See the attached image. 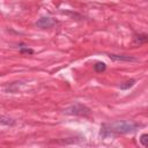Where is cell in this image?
Returning a JSON list of instances; mask_svg holds the SVG:
<instances>
[{
    "label": "cell",
    "instance_id": "4",
    "mask_svg": "<svg viewBox=\"0 0 148 148\" xmlns=\"http://www.w3.org/2000/svg\"><path fill=\"white\" fill-rule=\"evenodd\" d=\"M110 59L114 61H135L136 58L131 57V56H124V54H109Z\"/></svg>",
    "mask_w": 148,
    "mask_h": 148
},
{
    "label": "cell",
    "instance_id": "2",
    "mask_svg": "<svg viewBox=\"0 0 148 148\" xmlns=\"http://www.w3.org/2000/svg\"><path fill=\"white\" fill-rule=\"evenodd\" d=\"M66 113L69 114H76V116H88L90 114V110L81 104H76L74 106H71L66 110Z\"/></svg>",
    "mask_w": 148,
    "mask_h": 148
},
{
    "label": "cell",
    "instance_id": "6",
    "mask_svg": "<svg viewBox=\"0 0 148 148\" xmlns=\"http://www.w3.org/2000/svg\"><path fill=\"white\" fill-rule=\"evenodd\" d=\"M105 68H106V65H105L104 62H102V61H98V62H96V64L94 65V69H95L97 73H102V72H104Z\"/></svg>",
    "mask_w": 148,
    "mask_h": 148
},
{
    "label": "cell",
    "instance_id": "1",
    "mask_svg": "<svg viewBox=\"0 0 148 148\" xmlns=\"http://www.w3.org/2000/svg\"><path fill=\"white\" fill-rule=\"evenodd\" d=\"M139 127V124L133 123V121H128V120H119L116 123H112L110 125H108V131L109 133H116V134H125V133H130L135 131Z\"/></svg>",
    "mask_w": 148,
    "mask_h": 148
},
{
    "label": "cell",
    "instance_id": "7",
    "mask_svg": "<svg viewBox=\"0 0 148 148\" xmlns=\"http://www.w3.org/2000/svg\"><path fill=\"white\" fill-rule=\"evenodd\" d=\"M134 83H135V80L131 79V80H127V81L123 82V83H121L119 87H120V89H128V88L133 87V86H134Z\"/></svg>",
    "mask_w": 148,
    "mask_h": 148
},
{
    "label": "cell",
    "instance_id": "10",
    "mask_svg": "<svg viewBox=\"0 0 148 148\" xmlns=\"http://www.w3.org/2000/svg\"><path fill=\"white\" fill-rule=\"evenodd\" d=\"M21 53H30V54H31V53H34V51H32L31 49H23V47H22V49H21Z\"/></svg>",
    "mask_w": 148,
    "mask_h": 148
},
{
    "label": "cell",
    "instance_id": "5",
    "mask_svg": "<svg viewBox=\"0 0 148 148\" xmlns=\"http://www.w3.org/2000/svg\"><path fill=\"white\" fill-rule=\"evenodd\" d=\"M147 42V35L142 34V35H135L134 36V43L135 44H142Z\"/></svg>",
    "mask_w": 148,
    "mask_h": 148
},
{
    "label": "cell",
    "instance_id": "3",
    "mask_svg": "<svg viewBox=\"0 0 148 148\" xmlns=\"http://www.w3.org/2000/svg\"><path fill=\"white\" fill-rule=\"evenodd\" d=\"M56 24V21L51 17H42L36 22V25L42 28V29H46V28H51Z\"/></svg>",
    "mask_w": 148,
    "mask_h": 148
},
{
    "label": "cell",
    "instance_id": "8",
    "mask_svg": "<svg viewBox=\"0 0 148 148\" xmlns=\"http://www.w3.org/2000/svg\"><path fill=\"white\" fill-rule=\"evenodd\" d=\"M140 142L143 147H147L148 146V134H142L140 136Z\"/></svg>",
    "mask_w": 148,
    "mask_h": 148
},
{
    "label": "cell",
    "instance_id": "9",
    "mask_svg": "<svg viewBox=\"0 0 148 148\" xmlns=\"http://www.w3.org/2000/svg\"><path fill=\"white\" fill-rule=\"evenodd\" d=\"M0 123L6 124V125H13L14 124V121L10 118H6V117H0Z\"/></svg>",
    "mask_w": 148,
    "mask_h": 148
}]
</instances>
